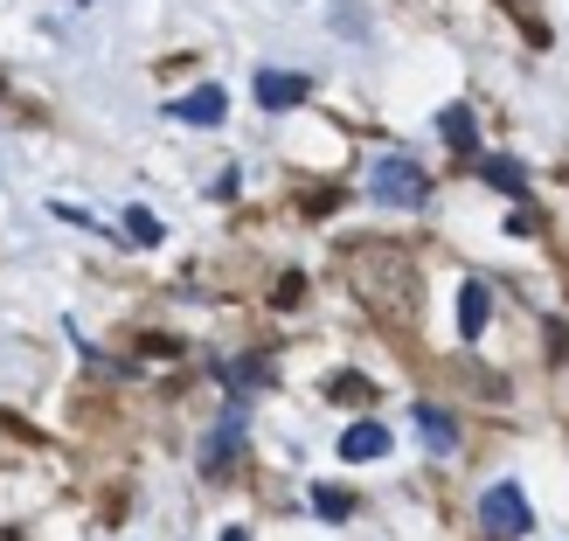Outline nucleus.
I'll use <instances>...</instances> for the list:
<instances>
[{"mask_svg": "<svg viewBox=\"0 0 569 541\" xmlns=\"http://www.w3.org/2000/svg\"><path fill=\"white\" fill-rule=\"evenodd\" d=\"M348 284L368 312H382V320H410L417 312V264L403 243H348Z\"/></svg>", "mask_w": 569, "mask_h": 541, "instance_id": "nucleus-1", "label": "nucleus"}, {"mask_svg": "<svg viewBox=\"0 0 569 541\" xmlns=\"http://www.w3.org/2000/svg\"><path fill=\"white\" fill-rule=\"evenodd\" d=\"M368 194L389 202V209H423V202H431V174H423L417 160L389 153V160H376V174H368Z\"/></svg>", "mask_w": 569, "mask_h": 541, "instance_id": "nucleus-2", "label": "nucleus"}, {"mask_svg": "<svg viewBox=\"0 0 569 541\" xmlns=\"http://www.w3.org/2000/svg\"><path fill=\"white\" fill-rule=\"evenodd\" d=\"M479 528H487L493 541H521V534L535 528V514H528V493L515 487V479H500V487H487V493H479Z\"/></svg>", "mask_w": 569, "mask_h": 541, "instance_id": "nucleus-3", "label": "nucleus"}, {"mask_svg": "<svg viewBox=\"0 0 569 541\" xmlns=\"http://www.w3.org/2000/svg\"><path fill=\"white\" fill-rule=\"evenodd\" d=\"M306 98H312V77H299V70H264L258 77V104L264 111H292Z\"/></svg>", "mask_w": 569, "mask_h": 541, "instance_id": "nucleus-4", "label": "nucleus"}, {"mask_svg": "<svg viewBox=\"0 0 569 541\" xmlns=\"http://www.w3.org/2000/svg\"><path fill=\"white\" fill-rule=\"evenodd\" d=\"M382 451H389V423H376V417H361V423L340 431V459L348 465H368V459H382Z\"/></svg>", "mask_w": 569, "mask_h": 541, "instance_id": "nucleus-5", "label": "nucleus"}, {"mask_svg": "<svg viewBox=\"0 0 569 541\" xmlns=\"http://www.w3.org/2000/svg\"><path fill=\"white\" fill-rule=\"evenodd\" d=\"M167 111H174L181 126H222V111H230V98H222L216 83H202V91H188V98H174V104H167Z\"/></svg>", "mask_w": 569, "mask_h": 541, "instance_id": "nucleus-6", "label": "nucleus"}, {"mask_svg": "<svg viewBox=\"0 0 569 541\" xmlns=\"http://www.w3.org/2000/svg\"><path fill=\"white\" fill-rule=\"evenodd\" d=\"M237 444H243V423L230 417V423H222V431L209 438V451H202V472H209V479H230V465H237Z\"/></svg>", "mask_w": 569, "mask_h": 541, "instance_id": "nucleus-7", "label": "nucleus"}, {"mask_svg": "<svg viewBox=\"0 0 569 541\" xmlns=\"http://www.w3.org/2000/svg\"><path fill=\"white\" fill-rule=\"evenodd\" d=\"M487 320H493V292L472 278L466 292H459V333H466V340H479V333H487Z\"/></svg>", "mask_w": 569, "mask_h": 541, "instance_id": "nucleus-8", "label": "nucleus"}, {"mask_svg": "<svg viewBox=\"0 0 569 541\" xmlns=\"http://www.w3.org/2000/svg\"><path fill=\"white\" fill-rule=\"evenodd\" d=\"M417 431H423V444H431V451L459 444V423H451V410H438V403H417Z\"/></svg>", "mask_w": 569, "mask_h": 541, "instance_id": "nucleus-9", "label": "nucleus"}, {"mask_svg": "<svg viewBox=\"0 0 569 541\" xmlns=\"http://www.w3.org/2000/svg\"><path fill=\"white\" fill-rule=\"evenodd\" d=\"M438 132H445V147H459V153H472V139H479V132H472V111H466V104H451L445 119H438Z\"/></svg>", "mask_w": 569, "mask_h": 541, "instance_id": "nucleus-10", "label": "nucleus"}, {"mask_svg": "<svg viewBox=\"0 0 569 541\" xmlns=\"http://www.w3.org/2000/svg\"><path fill=\"white\" fill-rule=\"evenodd\" d=\"M216 375L230 382V389H258V382H271V368H264L258 354H250V361H237V368H216Z\"/></svg>", "mask_w": 569, "mask_h": 541, "instance_id": "nucleus-11", "label": "nucleus"}, {"mask_svg": "<svg viewBox=\"0 0 569 541\" xmlns=\"http://www.w3.org/2000/svg\"><path fill=\"white\" fill-rule=\"evenodd\" d=\"M126 237H132L139 250H153V243H160V222H153V209H126Z\"/></svg>", "mask_w": 569, "mask_h": 541, "instance_id": "nucleus-12", "label": "nucleus"}, {"mask_svg": "<svg viewBox=\"0 0 569 541\" xmlns=\"http://www.w3.org/2000/svg\"><path fill=\"white\" fill-rule=\"evenodd\" d=\"M479 174H487L493 188H507V194H528V181H521V167H515V160H487Z\"/></svg>", "mask_w": 569, "mask_h": 541, "instance_id": "nucleus-13", "label": "nucleus"}, {"mask_svg": "<svg viewBox=\"0 0 569 541\" xmlns=\"http://www.w3.org/2000/svg\"><path fill=\"white\" fill-rule=\"evenodd\" d=\"M327 395H333V403H376V389H368L361 375H333V382H327Z\"/></svg>", "mask_w": 569, "mask_h": 541, "instance_id": "nucleus-14", "label": "nucleus"}, {"mask_svg": "<svg viewBox=\"0 0 569 541\" xmlns=\"http://www.w3.org/2000/svg\"><path fill=\"white\" fill-rule=\"evenodd\" d=\"M312 507H320L327 521H348V514H355V500L340 493V487H312Z\"/></svg>", "mask_w": 569, "mask_h": 541, "instance_id": "nucleus-15", "label": "nucleus"}, {"mask_svg": "<svg viewBox=\"0 0 569 541\" xmlns=\"http://www.w3.org/2000/svg\"><path fill=\"white\" fill-rule=\"evenodd\" d=\"M222 541H250V534H243V528H222Z\"/></svg>", "mask_w": 569, "mask_h": 541, "instance_id": "nucleus-16", "label": "nucleus"}]
</instances>
